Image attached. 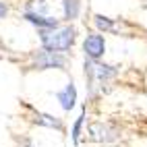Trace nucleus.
<instances>
[{
  "label": "nucleus",
  "mask_w": 147,
  "mask_h": 147,
  "mask_svg": "<svg viewBox=\"0 0 147 147\" xmlns=\"http://www.w3.org/2000/svg\"><path fill=\"white\" fill-rule=\"evenodd\" d=\"M93 19H95V25H97L100 31H116V25H114L112 19H108L104 15H95Z\"/></svg>",
  "instance_id": "obj_11"
},
{
  "label": "nucleus",
  "mask_w": 147,
  "mask_h": 147,
  "mask_svg": "<svg viewBox=\"0 0 147 147\" xmlns=\"http://www.w3.org/2000/svg\"><path fill=\"white\" fill-rule=\"evenodd\" d=\"M6 17H8V4L0 0V21H2V19H6Z\"/></svg>",
  "instance_id": "obj_13"
},
{
  "label": "nucleus",
  "mask_w": 147,
  "mask_h": 147,
  "mask_svg": "<svg viewBox=\"0 0 147 147\" xmlns=\"http://www.w3.org/2000/svg\"><path fill=\"white\" fill-rule=\"evenodd\" d=\"M83 52L85 58L89 60H100V58L106 54V40L102 33H89L83 42Z\"/></svg>",
  "instance_id": "obj_5"
},
{
  "label": "nucleus",
  "mask_w": 147,
  "mask_h": 147,
  "mask_svg": "<svg viewBox=\"0 0 147 147\" xmlns=\"http://www.w3.org/2000/svg\"><path fill=\"white\" fill-rule=\"evenodd\" d=\"M118 68L110 66V64H102L100 60H85V79H87V89L89 93H93L95 85H104L110 79H114Z\"/></svg>",
  "instance_id": "obj_2"
},
{
  "label": "nucleus",
  "mask_w": 147,
  "mask_h": 147,
  "mask_svg": "<svg viewBox=\"0 0 147 147\" xmlns=\"http://www.w3.org/2000/svg\"><path fill=\"white\" fill-rule=\"evenodd\" d=\"M37 35H40L42 48L52 52H68L73 48L75 40H77V29L73 25L66 27H54V29H37Z\"/></svg>",
  "instance_id": "obj_1"
},
{
  "label": "nucleus",
  "mask_w": 147,
  "mask_h": 147,
  "mask_svg": "<svg viewBox=\"0 0 147 147\" xmlns=\"http://www.w3.org/2000/svg\"><path fill=\"white\" fill-rule=\"evenodd\" d=\"M21 19L27 21V23H31L35 29H54V27L60 25V23H58V19H54L50 15H37L33 11H23Z\"/></svg>",
  "instance_id": "obj_6"
},
{
  "label": "nucleus",
  "mask_w": 147,
  "mask_h": 147,
  "mask_svg": "<svg viewBox=\"0 0 147 147\" xmlns=\"http://www.w3.org/2000/svg\"><path fill=\"white\" fill-rule=\"evenodd\" d=\"M83 122H85V110L79 114V118H77V122L73 124V129H71V139L75 145H79V139H81V129H83Z\"/></svg>",
  "instance_id": "obj_10"
},
{
  "label": "nucleus",
  "mask_w": 147,
  "mask_h": 147,
  "mask_svg": "<svg viewBox=\"0 0 147 147\" xmlns=\"http://www.w3.org/2000/svg\"><path fill=\"white\" fill-rule=\"evenodd\" d=\"M19 141V147H37L31 139H27V137H23V139H17Z\"/></svg>",
  "instance_id": "obj_12"
},
{
  "label": "nucleus",
  "mask_w": 147,
  "mask_h": 147,
  "mask_svg": "<svg viewBox=\"0 0 147 147\" xmlns=\"http://www.w3.org/2000/svg\"><path fill=\"white\" fill-rule=\"evenodd\" d=\"M31 68L33 71H46V68H66V56L62 52H52L40 48L31 54Z\"/></svg>",
  "instance_id": "obj_3"
},
{
  "label": "nucleus",
  "mask_w": 147,
  "mask_h": 147,
  "mask_svg": "<svg viewBox=\"0 0 147 147\" xmlns=\"http://www.w3.org/2000/svg\"><path fill=\"white\" fill-rule=\"evenodd\" d=\"M62 11L66 21H75L81 11V0H62Z\"/></svg>",
  "instance_id": "obj_9"
},
{
  "label": "nucleus",
  "mask_w": 147,
  "mask_h": 147,
  "mask_svg": "<svg viewBox=\"0 0 147 147\" xmlns=\"http://www.w3.org/2000/svg\"><path fill=\"white\" fill-rule=\"evenodd\" d=\"M87 139L95 141V143H112L118 139V129L112 124H106V122H91L87 126Z\"/></svg>",
  "instance_id": "obj_4"
},
{
  "label": "nucleus",
  "mask_w": 147,
  "mask_h": 147,
  "mask_svg": "<svg viewBox=\"0 0 147 147\" xmlns=\"http://www.w3.org/2000/svg\"><path fill=\"white\" fill-rule=\"evenodd\" d=\"M29 108H31V106H29ZM31 110H33V108H31ZM31 122H35L37 126H48V129H56V131H62V126H64L60 118H56V116H52V114L37 112V110H33Z\"/></svg>",
  "instance_id": "obj_7"
},
{
  "label": "nucleus",
  "mask_w": 147,
  "mask_h": 147,
  "mask_svg": "<svg viewBox=\"0 0 147 147\" xmlns=\"http://www.w3.org/2000/svg\"><path fill=\"white\" fill-rule=\"evenodd\" d=\"M56 100L60 102V106H62V110H73L75 108V102H77V87L73 85V83H68L64 89H60L56 93Z\"/></svg>",
  "instance_id": "obj_8"
}]
</instances>
